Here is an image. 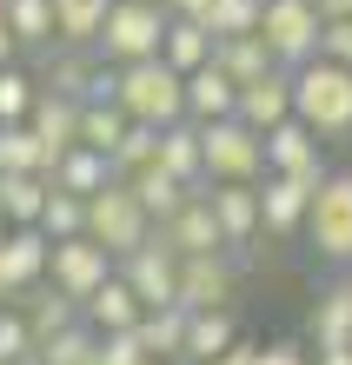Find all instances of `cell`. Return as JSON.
<instances>
[{
	"label": "cell",
	"instance_id": "cell-1",
	"mask_svg": "<svg viewBox=\"0 0 352 365\" xmlns=\"http://www.w3.org/2000/svg\"><path fill=\"white\" fill-rule=\"evenodd\" d=\"M293 120H306L319 140H352V67L326 53L293 67Z\"/></svg>",
	"mask_w": 352,
	"mask_h": 365
},
{
	"label": "cell",
	"instance_id": "cell-2",
	"mask_svg": "<svg viewBox=\"0 0 352 365\" xmlns=\"http://www.w3.org/2000/svg\"><path fill=\"white\" fill-rule=\"evenodd\" d=\"M114 100L134 126H173V120H186V73L166 67L160 53L134 60V67H114Z\"/></svg>",
	"mask_w": 352,
	"mask_h": 365
},
{
	"label": "cell",
	"instance_id": "cell-3",
	"mask_svg": "<svg viewBox=\"0 0 352 365\" xmlns=\"http://www.w3.org/2000/svg\"><path fill=\"white\" fill-rule=\"evenodd\" d=\"M166 7L160 0H114L106 7V27L94 40V53L106 60V67H134V60H153L160 53V40H166Z\"/></svg>",
	"mask_w": 352,
	"mask_h": 365
},
{
	"label": "cell",
	"instance_id": "cell-4",
	"mask_svg": "<svg viewBox=\"0 0 352 365\" xmlns=\"http://www.w3.org/2000/svg\"><path fill=\"white\" fill-rule=\"evenodd\" d=\"M86 240L106 246L114 259H126V252H140L153 240V220H146V206L134 200V186H126V180L100 186L94 200H86Z\"/></svg>",
	"mask_w": 352,
	"mask_h": 365
},
{
	"label": "cell",
	"instance_id": "cell-5",
	"mask_svg": "<svg viewBox=\"0 0 352 365\" xmlns=\"http://www.w3.org/2000/svg\"><path fill=\"white\" fill-rule=\"evenodd\" d=\"M200 160H206V186L213 180H266V133H253L246 120H213L200 126Z\"/></svg>",
	"mask_w": 352,
	"mask_h": 365
},
{
	"label": "cell",
	"instance_id": "cell-6",
	"mask_svg": "<svg viewBox=\"0 0 352 365\" xmlns=\"http://www.w3.org/2000/svg\"><path fill=\"white\" fill-rule=\"evenodd\" d=\"M306 240L326 266H352V173H326L306 212Z\"/></svg>",
	"mask_w": 352,
	"mask_h": 365
},
{
	"label": "cell",
	"instance_id": "cell-7",
	"mask_svg": "<svg viewBox=\"0 0 352 365\" xmlns=\"http://www.w3.org/2000/svg\"><path fill=\"white\" fill-rule=\"evenodd\" d=\"M319 34H326V20L313 0H266V14H259V40L273 47L279 67H306L319 53Z\"/></svg>",
	"mask_w": 352,
	"mask_h": 365
},
{
	"label": "cell",
	"instance_id": "cell-8",
	"mask_svg": "<svg viewBox=\"0 0 352 365\" xmlns=\"http://www.w3.org/2000/svg\"><path fill=\"white\" fill-rule=\"evenodd\" d=\"M114 272H120V259H114L106 246H94L86 232H80V240H54V252H47V286L67 292L74 306H86V299H94Z\"/></svg>",
	"mask_w": 352,
	"mask_h": 365
},
{
	"label": "cell",
	"instance_id": "cell-9",
	"mask_svg": "<svg viewBox=\"0 0 352 365\" xmlns=\"http://www.w3.org/2000/svg\"><path fill=\"white\" fill-rule=\"evenodd\" d=\"M120 279L140 292V306H180V252H173L160 232L120 259Z\"/></svg>",
	"mask_w": 352,
	"mask_h": 365
},
{
	"label": "cell",
	"instance_id": "cell-10",
	"mask_svg": "<svg viewBox=\"0 0 352 365\" xmlns=\"http://www.w3.org/2000/svg\"><path fill=\"white\" fill-rule=\"evenodd\" d=\"M100 73H106V60H100L94 47H67V40L40 47V60H34V80H40L47 93H67V100H94Z\"/></svg>",
	"mask_w": 352,
	"mask_h": 365
},
{
	"label": "cell",
	"instance_id": "cell-11",
	"mask_svg": "<svg viewBox=\"0 0 352 365\" xmlns=\"http://www.w3.org/2000/svg\"><path fill=\"white\" fill-rule=\"evenodd\" d=\"M206 206L226 232V252H253V240H266L259 232V180H213Z\"/></svg>",
	"mask_w": 352,
	"mask_h": 365
},
{
	"label": "cell",
	"instance_id": "cell-12",
	"mask_svg": "<svg viewBox=\"0 0 352 365\" xmlns=\"http://www.w3.org/2000/svg\"><path fill=\"white\" fill-rule=\"evenodd\" d=\"M47 252H54V240L40 226H14L7 240H0V299H27L40 279H47Z\"/></svg>",
	"mask_w": 352,
	"mask_h": 365
},
{
	"label": "cell",
	"instance_id": "cell-13",
	"mask_svg": "<svg viewBox=\"0 0 352 365\" xmlns=\"http://www.w3.org/2000/svg\"><path fill=\"white\" fill-rule=\"evenodd\" d=\"M266 173H293V180H326L333 166H326V140L313 133L306 120H279L266 133Z\"/></svg>",
	"mask_w": 352,
	"mask_h": 365
},
{
	"label": "cell",
	"instance_id": "cell-14",
	"mask_svg": "<svg viewBox=\"0 0 352 365\" xmlns=\"http://www.w3.org/2000/svg\"><path fill=\"white\" fill-rule=\"evenodd\" d=\"M313 180H293V173H266L259 180V232L266 240H293L306 232V212H313Z\"/></svg>",
	"mask_w": 352,
	"mask_h": 365
},
{
	"label": "cell",
	"instance_id": "cell-15",
	"mask_svg": "<svg viewBox=\"0 0 352 365\" xmlns=\"http://www.w3.org/2000/svg\"><path fill=\"white\" fill-rule=\"evenodd\" d=\"M239 299V266L226 252H200V259H180V306L186 312H213Z\"/></svg>",
	"mask_w": 352,
	"mask_h": 365
},
{
	"label": "cell",
	"instance_id": "cell-16",
	"mask_svg": "<svg viewBox=\"0 0 352 365\" xmlns=\"http://www.w3.org/2000/svg\"><path fill=\"white\" fill-rule=\"evenodd\" d=\"M160 240L180 252V259H200V252H226V232H219V220H213V206H206V186L193 192V200L173 212V220H160L153 226Z\"/></svg>",
	"mask_w": 352,
	"mask_h": 365
},
{
	"label": "cell",
	"instance_id": "cell-17",
	"mask_svg": "<svg viewBox=\"0 0 352 365\" xmlns=\"http://www.w3.org/2000/svg\"><path fill=\"white\" fill-rule=\"evenodd\" d=\"M80 106H86V100H67V93H47V87H40V100H34L27 126H34L40 153H47V173H54V160L67 153V146H80Z\"/></svg>",
	"mask_w": 352,
	"mask_h": 365
},
{
	"label": "cell",
	"instance_id": "cell-18",
	"mask_svg": "<svg viewBox=\"0 0 352 365\" xmlns=\"http://www.w3.org/2000/svg\"><path fill=\"white\" fill-rule=\"evenodd\" d=\"M239 120L253 126V133H273L279 120H293V67H273L239 87Z\"/></svg>",
	"mask_w": 352,
	"mask_h": 365
},
{
	"label": "cell",
	"instance_id": "cell-19",
	"mask_svg": "<svg viewBox=\"0 0 352 365\" xmlns=\"http://www.w3.org/2000/svg\"><path fill=\"white\" fill-rule=\"evenodd\" d=\"M233 113H239V80L219 60H206L200 73H186V120L193 126H213V120H233Z\"/></svg>",
	"mask_w": 352,
	"mask_h": 365
},
{
	"label": "cell",
	"instance_id": "cell-20",
	"mask_svg": "<svg viewBox=\"0 0 352 365\" xmlns=\"http://www.w3.org/2000/svg\"><path fill=\"white\" fill-rule=\"evenodd\" d=\"M306 339L313 352H352V286H319L313 312H306Z\"/></svg>",
	"mask_w": 352,
	"mask_h": 365
},
{
	"label": "cell",
	"instance_id": "cell-21",
	"mask_svg": "<svg viewBox=\"0 0 352 365\" xmlns=\"http://www.w3.org/2000/svg\"><path fill=\"white\" fill-rule=\"evenodd\" d=\"M239 339H246V332H239L233 306L193 312V319H186V352H180V365H206V359H219V352H233Z\"/></svg>",
	"mask_w": 352,
	"mask_h": 365
},
{
	"label": "cell",
	"instance_id": "cell-22",
	"mask_svg": "<svg viewBox=\"0 0 352 365\" xmlns=\"http://www.w3.org/2000/svg\"><path fill=\"white\" fill-rule=\"evenodd\" d=\"M140 312H146V306H140V292L126 286L120 272L106 279V286L86 299V306H80V319H86L94 332H134V326H140Z\"/></svg>",
	"mask_w": 352,
	"mask_h": 365
},
{
	"label": "cell",
	"instance_id": "cell-23",
	"mask_svg": "<svg viewBox=\"0 0 352 365\" xmlns=\"http://www.w3.org/2000/svg\"><path fill=\"white\" fill-rule=\"evenodd\" d=\"M126 186H134V200L146 206V220H153V226H160V220H173V212H180L193 192H200V186H186L180 173H166L160 160H153V166H140V173L126 180Z\"/></svg>",
	"mask_w": 352,
	"mask_h": 365
},
{
	"label": "cell",
	"instance_id": "cell-24",
	"mask_svg": "<svg viewBox=\"0 0 352 365\" xmlns=\"http://www.w3.org/2000/svg\"><path fill=\"white\" fill-rule=\"evenodd\" d=\"M186 306H146L140 312V346H146V359H160V365H180V352H186Z\"/></svg>",
	"mask_w": 352,
	"mask_h": 365
},
{
	"label": "cell",
	"instance_id": "cell-25",
	"mask_svg": "<svg viewBox=\"0 0 352 365\" xmlns=\"http://www.w3.org/2000/svg\"><path fill=\"white\" fill-rule=\"evenodd\" d=\"M54 186H60V192H80V200H94L100 186H114V160L94 153V146H67V153L54 160Z\"/></svg>",
	"mask_w": 352,
	"mask_h": 365
},
{
	"label": "cell",
	"instance_id": "cell-26",
	"mask_svg": "<svg viewBox=\"0 0 352 365\" xmlns=\"http://www.w3.org/2000/svg\"><path fill=\"white\" fill-rule=\"evenodd\" d=\"M47 192H54V173H0V212H7V226H40Z\"/></svg>",
	"mask_w": 352,
	"mask_h": 365
},
{
	"label": "cell",
	"instance_id": "cell-27",
	"mask_svg": "<svg viewBox=\"0 0 352 365\" xmlns=\"http://www.w3.org/2000/svg\"><path fill=\"white\" fill-rule=\"evenodd\" d=\"M219 40L206 34V20H166V40H160V60L166 67H180V73H200L206 60H213Z\"/></svg>",
	"mask_w": 352,
	"mask_h": 365
},
{
	"label": "cell",
	"instance_id": "cell-28",
	"mask_svg": "<svg viewBox=\"0 0 352 365\" xmlns=\"http://www.w3.org/2000/svg\"><path fill=\"white\" fill-rule=\"evenodd\" d=\"M14 306L27 312V326H34V346H40V339H54V332H67V326H80V306H74L67 292H54L47 279H40V286H34L27 299H14Z\"/></svg>",
	"mask_w": 352,
	"mask_h": 365
},
{
	"label": "cell",
	"instance_id": "cell-29",
	"mask_svg": "<svg viewBox=\"0 0 352 365\" xmlns=\"http://www.w3.org/2000/svg\"><path fill=\"white\" fill-rule=\"evenodd\" d=\"M160 166H166V173H180L186 186H206L200 126H193V120H173V126H160Z\"/></svg>",
	"mask_w": 352,
	"mask_h": 365
},
{
	"label": "cell",
	"instance_id": "cell-30",
	"mask_svg": "<svg viewBox=\"0 0 352 365\" xmlns=\"http://www.w3.org/2000/svg\"><path fill=\"white\" fill-rule=\"evenodd\" d=\"M126 133H134V120L120 113V100H86L80 106V146H94V153L114 160Z\"/></svg>",
	"mask_w": 352,
	"mask_h": 365
},
{
	"label": "cell",
	"instance_id": "cell-31",
	"mask_svg": "<svg viewBox=\"0 0 352 365\" xmlns=\"http://www.w3.org/2000/svg\"><path fill=\"white\" fill-rule=\"evenodd\" d=\"M106 7H114V0H54V40L94 47L100 27H106Z\"/></svg>",
	"mask_w": 352,
	"mask_h": 365
},
{
	"label": "cell",
	"instance_id": "cell-32",
	"mask_svg": "<svg viewBox=\"0 0 352 365\" xmlns=\"http://www.w3.org/2000/svg\"><path fill=\"white\" fill-rule=\"evenodd\" d=\"M0 14H7V27H14V40H20V53L54 47V0H0Z\"/></svg>",
	"mask_w": 352,
	"mask_h": 365
},
{
	"label": "cell",
	"instance_id": "cell-33",
	"mask_svg": "<svg viewBox=\"0 0 352 365\" xmlns=\"http://www.w3.org/2000/svg\"><path fill=\"white\" fill-rule=\"evenodd\" d=\"M213 60H219V67H226V73L239 80V87L279 67V60H273V47H266L259 34H233V40H219V47H213Z\"/></svg>",
	"mask_w": 352,
	"mask_h": 365
},
{
	"label": "cell",
	"instance_id": "cell-34",
	"mask_svg": "<svg viewBox=\"0 0 352 365\" xmlns=\"http://www.w3.org/2000/svg\"><path fill=\"white\" fill-rule=\"evenodd\" d=\"M0 173H47V153H40V140H34L27 120L0 126Z\"/></svg>",
	"mask_w": 352,
	"mask_h": 365
},
{
	"label": "cell",
	"instance_id": "cell-35",
	"mask_svg": "<svg viewBox=\"0 0 352 365\" xmlns=\"http://www.w3.org/2000/svg\"><path fill=\"white\" fill-rule=\"evenodd\" d=\"M34 352H40V365H94V352H100V332L80 319V326L54 332V339H40Z\"/></svg>",
	"mask_w": 352,
	"mask_h": 365
},
{
	"label": "cell",
	"instance_id": "cell-36",
	"mask_svg": "<svg viewBox=\"0 0 352 365\" xmlns=\"http://www.w3.org/2000/svg\"><path fill=\"white\" fill-rule=\"evenodd\" d=\"M259 14H266V0H213L200 20L213 40H233V34H259Z\"/></svg>",
	"mask_w": 352,
	"mask_h": 365
},
{
	"label": "cell",
	"instance_id": "cell-37",
	"mask_svg": "<svg viewBox=\"0 0 352 365\" xmlns=\"http://www.w3.org/2000/svg\"><path fill=\"white\" fill-rule=\"evenodd\" d=\"M34 100H40V80H34V67H0V126L7 120H27L34 113Z\"/></svg>",
	"mask_w": 352,
	"mask_h": 365
},
{
	"label": "cell",
	"instance_id": "cell-38",
	"mask_svg": "<svg viewBox=\"0 0 352 365\" xmlns=\"http://www.w3.org/2000/svg\"><path fill=\"white\" fill-rule=\"evenodd\" d=\"M40 232H47V240H80L86 232V200L80 192H47V212H40Z\"/></svg>",
	"mask_w": 352,
	"mask_h": 365
},
{
	"label": "cell",
	"instance_id": "cell-39",
	"mask_svg": "<svg viewBox=\"0 0 352 365\" xmlns=\"http://www.w3.org/2000/svg\"><path fill=\"white\" fill-rule=\"evenodd\" d=\"M153 160H160V126H134V133L120 140V153H114V180H134Z\"/></svg>",
	"mask_w": 352,
	"mask_h": 365
},
{
	"label": "cell",
	"instance_id": "cell-40",
	"mask_svg": "<svg viewBox=\"0 0 352 365\" xmlns=\"http://www.w3.org/2000/svg\"><path fill=\"white\" fill-rule=\"evenodd\" d=\"M27 352H34L27 312H20V306H0V365H14V359H27Z\"/></svg>",
	"mask_w": 352,
	"mask_h": 365
},
{
	"label": "cell",
	"instance_id": "cell-41",
	"mask_svg": "<svg viewBox=\"0 0 352 365\" xmlns=\"http://www.w3.org/2000/svg\"><path fill=\"white\" fill-rule=\"evenodd\" d=\"M94 365H153V359H146V346H140V332H100Z\"/></svg>",
	"mask_w": 352,
	"mask_h": 365
},
{
	"label": "cell",
	"instance_id": "cell-42",
	"mask_svg": "<svg viewBox=\"0 0 352 365\" xmlns=\"http://www.w3.org/2000/svg\"><path fill=\"white\" fill-rule=\"evenodd\" d=\"M319 53H326V60H339V67H352V20H326Z\"/></svg>",
	"mask_w": 352,
	"mask_h": 365
},
{
	"label": "cell",
	"instance_id": "cell-43",
	"mask_svg": "<svg viewBox=\"0 0 352 365\" xmlns=\"http://www.w3.org/2000/svg\"><path fill=\"white\" fill-rule=\"evenodd\" d=\"M259 365H313V346H299V339H273V346H259Z\"/></svg>",
	"mask_w": 352,
	"mask_h": 365
},
{
	"label": "cell",
	"instance_id": "cell-44",
	"mask_svg": "<svg viewBox=\"0 0 352 365\" xmlns=\"http://www.w3.org/2000/svg\"><path fill=\"white\" fill-rule=\"evenodd\" d=\"M206 365H259V346H246V339H239L233 352H219V359H206Z\"/></svg>",
	"mask_w": 352,
	"mask_h": 365
},
{
	"label": "cell",
	"instance_id": "cell-45",
	"mask_svg": "<svg viewBox=\"0 0 352 365\" xmlns=\"http://www.w3.org/2000/svg\"><path fill=\"white\" fill-rule=\"evenodd\" d=\"M160 7H166L173 20H200V14L213 7V0H160Z\"/></svg>",
	"mask_w": 352,
	"mask_h": 365
},
{
	"label": "cell",
	"instance_id": "cell-46",
	"mask_svg": "<svg viewBox=\"0 0 352 365\" xmlns=\"http://www.w3.org/2000/svg\"><path fill=\"white\" fill-rule=\"evenodd\" d=\"M20 60V40H14V27H7V14H0V67H14Z\"/></svg>",
	"mask_w": 352,
	"mask_h": 365
},
{
	"label": "cell",
	"instance_id": "cell-47",
	"mask_svg": "<svg viewBox=\"0 0 352 365\" xmlns=\"http://www.w3.org/2000/svg\"><path fill=\"white\" fill-rule=\"evenodd\" d=\"M319 20H352V0H313Z\"/></svg>",
	"mask_w": 352,
	"mask_h": 365
},
{
	"label": "cell",
	"instance_id": "cell-48",
	"mask_svg": "<svg viewBox=\"0 0 352 365\" xmlns=\"http://www.w3.org/2000/svg\"><path fill=\"white\" fill-rule=\"evenodd\" d=\"M313 365H352V352H319Z\"/></svg>",
	"mask_w": 352,
	"mask_h": 365
},
{
	"label": "cell",
	"instance_id": "cell-49",
	"mask_svg": "<svg viewBox=\"0 0 352 365\" xmlns=\"http://www.w3.org/2000/svg\"><path fill=\"white\" fill-rule=\"evenodd\" d=\"M14 365H40V352H27V359H14Z\"/></svg>",
	"mask_w": 352,
	"mask_h": 365
},
{
	"label": "cell",
	"instance_id": "cell-50",
	"mask_svg": "<svg viewBox=\"0 0 352 365\" xmlns=\"http://www.w3.org/2000/svg\"><path fill=\"white\" fill-rule=\"evenodd\" d=\"M7 232H14V226H7V212H0V240H7Z\"/></svg>",
	"mask_w": 352,
	"mask_h": 365
},
{
	"label": "cell",
	"instance_id": "cell-51",
	"mask_svg": "<svg viewBox=\"0 0 352 365\" xmlns=\"http://www.w3.org/2000/svg\"><path fill=\"white\" fill-rule=\"evenodd\" d=\"M0 306H7V299H0Z\"/></svg>",
	"mask_w": 352,
	"mask_h": 365
},
{
	"label": "cell",
	"instance_id": "cell-52",
	"mask_svg": "<svg viewBox=\"0 0 352 365\" xmlns=\"http://www.w3.org/2000/svg\"><path fill=\"white\" fill-rule=\"evenodd\" d=\"M153 365H160V359H153Z\"/></svg>",
	"mask_w": 352,
	"mask_h": 365
},
{
	"label": "cell",
	"instance_id": "cell-53",
	"mask_svg": "<svg viewBox=\"0 0 352 365\" xmlns=\"http://www.w3.org/2000/svg\"><path fill=\"white\" fill-rule=\"evenodd\" d=\"M346 286H352V279H346Z\"/></svg>",
	"mask_w": 352,
	"mask_h": 365
}]
</instances>
